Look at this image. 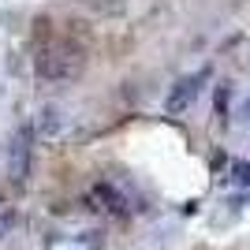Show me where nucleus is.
Returning a JSON list of instances; mask_svg holds the SVG:
<instances>
[{
    "label": "nucleus",
    "instance_id": "nucleus-1",
    "mask_svg": "<svg viewBox=\"0 0 250 250\" xmlns=\"http://www.w3.org/2000/svg\"><path fill=\"white\" fill-rule=\"evenodd\" d=\"M83 49L75 42H49L42 52H38V60H34V71H38V79H49V83H56V79H75V75L83 71Z\"/></svg>",
    "mask_w": 250,
    "mask_h": 250
},
{
    "label": "nucleus",
    "instance_id": "nucleus-2",
    "mask_svg": "<svg viewBox=\"0 0 250 250\" xmlns=\"http://www.w3.org/2000/svg\"><path fill=\"white\" fill-rule=\"evenodd\" d=\"M209 79H213V67H202V71H194V75H183V79L168 90L165 108H168V112H183V108H187V104L202 94V86H206Z\"/></svg>",
    "mask_w": 250,
    "mask_h": 250
},
{
    "label": "nucleus",
    "instance_id": "nucleus-3",
    "mask_svg": "<svg viewBox=\"0 0 250 250\" xmlns=\"http://www.w3.org/2000/svg\"><path fill=\"white\" fill-rule=\"evenodd\" d=\"M86 202L97 209V213H112V217H120V213H127V202L124 194L108 183V179H101V183H94L90 187V194H86Z\"/></svg>",
    "mask_w": 250,
    "mask_h": 250
},
{
    "label": "nucleus",
    "instance_id": "nucleus-4",
    "mask_svg": "<svg viewBox=\"0 0 250 250\" xmlns=\"http://www.w3.org/2000/svg\"><path fill=\"white\" fill-rule=\"evenodd\" d=\"M26 172H30V127H22L11 138V149H8V176L26 179Z\"/></svg>",
    "mask_w": 250,
    "mask_h": 250
},
{
    "label": "nucleus",
    "instance_id": "nucleus-5",
    "mask_svg": "<svg viewBox=\"0 0 250 250\" xmlns=\"http://www.w3.org/2000/svg\"><path fill=\"white\" fill-rule=\"evenodd\" d=\"M38 131H42V135H56V131H60V108H56V104L42 108V120H38Z\"/></svg>",
    "mask_w": 250,
    "mask_h": 250
},
{
    "label": "nucleus",
    "instance_id": "nucleus-6",
    "mask_svg": "<svg viewBox=\"0 0 250 250\" xmlns=\"http://www.w3.org/2000/svg\"><path fill=\"white\" fill-rule=\"evenodd\" d=\"M228 172H231L228 179L235 183V187H250V165H247V161H231Z\"/></svg>",
    "mask_w": 250,
    "mask_h": 250
},
{
    "label": "nucleus",
    "instance_id": "nucleus-7",
    "mask_svg": "<svg viewBox=\"0 0 250 250\" xmlns=\"http://www.w3.org/2000/svg\"><path fill=\"white\" fill-rule=\"evenodd\" d=\"M11 224H15V213H0V235H8Z\"/></svg>",
    "mask_w": 250,
    "mask_h": 250
},
{
    "label": "nucleus",
    "instance_id": "nucleus-8",
    "mask_svg": "<svg viewBox=\"0 0 250 250\" xmlns=\"http://www.w3.org/2000/svg\"><path fill=\"white\" fill-rule=\"evenodd\" d=\"M224 108H228V86L217 90V112H224Z\"/></svg>",
    "mask_w": 250,
    "mask_h": 250
}]
</instances>
